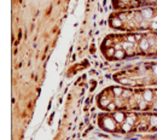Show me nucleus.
Segmentation results:
<instances>
[{"label": "nucleus", "instance_id": "nucleus-11", "mask_svg": "<svg viewBox=\"0 0 157 140\" xmlns=\"http://www.w3.org/2000/svg\"><path fill=\"white\" fill-rule=\"evenodd\" d=\"M110 104V100L108 99V98H103V100H102V105H109Z\"/></svg>", "mask_w": 157, "mask_h": 140}, {"label": "nucleus", "instance_id": "nucleus-19", "mask_svg": "<svg viewBox=\"0 0 157 140\" xmlns=\"http://www.w3.org/2000/svg\"><path fill=\"white\" fill-rule=\"evenodd\" d=\"M139 105H140V108H145V105H146V104H145V102H141Z\"/></svg>", "mask_w": 157, "mask_h": 140}, {"label": "nucleus", "instance_id": "nucleus-13", "mask_svg": "<svg viewBox=\"0 0 157 140\" xmlns=\"http://www.w3.org/2000/svg\"><path fill=\"white\" fill-rule=\"evenodd\" d=\"M134 116H128V117H127V122H128V123H131V125H132V123H133V122H134Z\"/></svg>", "mask_w": 157, "mask_h": 140}, {"label": "nucleus", "instance_id": "nucleus-4", "mask_svg": "<svg viewBox=\"0 0 157 140\" xmlns=\"http://www.w3.org/2000/svg\"><path fill=\"white\" fill-rule=\"evenodd\" d=\"M143 98H144L145 102H151V100H152V92H150V91H145Z\"/></svg>", "mask_w": 157, "mask_h": 140}, {"label": "nucleus", "instance_id": "nucleus-12", "mask_svg": "<svg viewBox=\"0 0 157 140\" xmlns=\"http://www.w3.org/2000/svg\"><path fill=\"white\" fill-rule=\"evenodd\" d=\"M115 52H116V51L114 50V48H109V50H108V56H115Z\"/></svg>", "mask_w": 157, "mask_h": 140}, {"label": "nucleus", "instance_id": "nucleus-20", "mask_svg": "<svg viewBox=\"0 0 157 140\" xmlns=\"http://www.w3.org/2000/svg\"><path fill=\"white\" fill-rule=\"evenodd\" d=\"M152 69H154V72H155V74L157 75V65H155V66H154V68H152Z\"/></svg>", "mask_w": 157, "mask_h": 140}, {"label": "nucleus", "instance_id": "nucleus-3", "mask_svg": "<svg viewBox=\"0 0 157 140\" xmlns=\"http://www.w3.org/2000/svg\"><path fill=\"white\" fill-rule=\"evenodd\" d=\"M114 118H115V121L116 122H123L125 121V115H123L122 112H115Z\"/></svg>", "mask_w": 157, "mask_h": 140}, {"label": "nucleus", "instance_id": "nucleus-10", "mask_svg": "<svg viewBox=\"0 0 157 140\" xmlns=\"http://www.w3.org/2000/svg\"><path fill=\"white\" fill-rule=\"evenodd\" d=\"M114 93H115V96H122V89H121V88H114Z\"/></svg>", "mask_w": 157, "mask_h": 140}, {"label": "nucleus", "instance_id": "nucleus-15", "mask_svg": "<svg viewBox=\"0 0 157 140\" xmlns=\"http://www.w3.org/2000/svg\"><path fill=\"white\" fill-rule=\"evenodd\" d=\"M134 41H135V36H128V42L132 44V42H134Z\"/></svg>", "mask_w": 157, "mask_h": 140}, {"label": "nucleus", "instance_id": "nucleus-14", "mask_svg": "<svg viewBox=\"0 0 157 140\" xmlns=\"http://www.w3.org/2000/svg\"><path fill=\"white\" fill-rule=\"evenodd\" d=\"M115 105H116V104L110 103L109 105H108V110H111V111H113V110H115Z\"/></svg>", "mask_w": 157, "mask_h": 140}, {"label": "nucleus", "instance_id": "nucleus-18", "mask_svg": "<svg viewBox=\"0 0 157 140\" xmlns=\"http://www.w3.org/2000/svg\"><path fill=\"white\" fill-rule=\"evenodd\" d=\"M122 83H126V85H127V83H129V81L127 80V79H123V80H122Z\"/></svg>", "mask_w": 157, "mask_h": 140}, {"label": "nucleus", "instance_id": "nucleus-7", "mask_svg": "<svg viewBox=\"0 0 157 140\" xmlns=\"http://www.w3.org/2000/svg\"><path fill=\"white\" fill-rule=\"evenodd\" d=\"M115 57H116V58H123V57H125V51L117 50L116 52H115Z\"/></svg>", "mask_w": 157, "mask_h": 140}, {"label": "nucleus", "instance_id": "nucleus-21", "mask_svg": "<svg viewBox=\"0 0 157 140\" xmlns=\"http://www.w3.org/2000/svg\"><path fill=\"white\" fill-rule=\"evenodd\" d=\"M152 27H154V28H157V23H152Z\"/></svg>", "mask_w": 157, "mask_h": 140}, {"label": "nucleus", "instance_id": "nucleus-2", "mask_svg": "<svg viewBox=\"0 0 157 140\" xmlns=\"http://www.w3.org/2000/svg\"><path fill=\"white\" fill-rule=\"evenodd\" d=\"M141 15H143V17H145V18L149 19V18H151V17H152L154 12H152V10H151V9H145V10H143Z\"/></svg>", "mask_w": 157, "mask_h": 140}, {"label": "nucleus", "instance_id": "nucleus-8", "mask_svg": "<svg viewBox=\"0 0 157 140\" xmlns=\"http://www.w3.org/2000/svg\"><path fill=\"white\" fill-rule=\"evenodd\" d=\"M131 128H132V125H131V123H128V122H127V123H123L122 129L125 132H129V131H131Z\"/></svg>", "mask_w": 157, "mask_h": 140}, {"label": "nucleus", "instance_id": "nucleus-16", "mask_svg": "<svg viewBox=\"0 0 157 140\" xmlns=\"http://www.w3.org/2000/svg\"><path fill=\"white\" fill-rule=\"evenodd\" d=\"M131 96V92H123L122 93V97H129Z\"/></svg>", "mask_w": 157, "mask_h": 140}, {"label": "nucleus", "instance_id": "nucleus-5", "mask_svg": "<svg viewBox=\"0 0 157 140\" xmlns=\"http://www.w3.org/2000/svg\"><path fill=\"white\" fill-rule=\"evenodd\" d=\"M149 45H150V42H149L148 40H141L140 41V48L143 51H146L149 48Z\"/></svg>", "mask_w": 157, "mask_h": 140}, {"label": "nucleus", "instance_id": "nucleus-17", "mask_svg": "<svg viewBox=\"0 0 157 140\" xmlns=\"http://www.w3.org/2000/svg\"><path fill=\"white\" fill-rule=\"evenodd\" d=\"M115 104H116V105H122V102H121L120 99H117L116 102H115Z\"/></svg>", "mask_w": 157, "mask_h": 140}, {"label": "nucleus", "instance_id": "nucleus-9", "mask_svg": "<svg viewBox=\"0 0 157 140\" xmlns=\"http://www.w3.org/2000/svg\"><path fill=\"white\" fill-rule=\"evenodd\" d=\"M150 125L152 126V127L157 126V117H156V116H154V117H151V118H150Z\"/></svg>", "mask_w": 157, "mask_h": 140}, {"label": "nucleus", "instance_id": "nucleus-6", "mask_svg": "<svg viewBox=\"0 0 157 140\" xmlns=\"http://www.w3.org/2000/svg\"><path fill=\"white\" fill-rule=\"evenodd\" d=\"M111 24L114 25V27H116V28H119V27H121V24H122V22H121V19H119V18H115L111 22Z\"/></svg>", "mask_w": 157, "mask_h": 140}, {"label": "nucleus", "instance_id": "nucleus-1", "mask_svg": "<svg viewBox=\"0 0 157 140\" xmlns=\"http://www.w3.org/2000/svg\"><path fill=\"white\" fill-rule=\"evenodd\" d=\"M103 125H104V127L106 128V129H110V131H114V129H115V123H114V121L110 117H105V118H104V120H103Z\"/></svg>", "mask_w": 157, "mask_h": 140}]
</instances>
